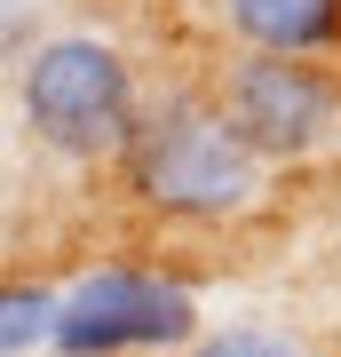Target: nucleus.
<instances>
[{"instance_id": "39448f33", "label": "nucleus", "mask_w": 341, "mask_h": 357, "mask_svg": "<svg viewBox=\"0 0 341 357\" xmlns=\"http://www.w3.org/2000/svg\"><path fill=\"white\" fill-rule=\"evenodd\" d=\"M222 16L254 56H310L341 32V0H222Z\"/></svg>"}, {"instance_id": "7ed1b4c3", "label": "nucleus", "mask_w": 341, "mask_h": 357, "mask_svg": "<svg viewBox=\"0 0 341 357\" xmlns=\"http://www.w3.org/2000/svg\"><path fill=\"white\" fill-rule=\"evenodd\" d=\"M190 333H199V310H190L183 286L143 278V270H103V278L56 302L48 342L63 357H112V349H167V342H190Z\"/></svg>"}, {"instance_id": "f03ea898", "label": "nucleus", "mask_w": 341, "mask_h": 357, "mask_svg": "<svg viewBox=\"0 0 341 357\" xmlns=\"http://www.w3.org/2000/svg\"><path fill=\"white\" fill-rule=\"evenodd\" d=\"M24 119L40 128V143L72 159H103L127 151L135 135V79L103 40H48L24 64Z\"/></svg>"}, {"instance_id": "0eeeda50", "label": "nucleus", "mask_w": 341, "mask_h": 357, "mask_svg": "<svg viewBox=\"0 0 341 357\" xmlns=\"http://www.w3.org/2000/svg\"><path fill=\"white\" fill-rule=\"evenodd\" d=\"M190 357H302L286 333H262V326H230V333H206Z\"/></svg>"}, {"instance_id": "f257e3e1", "label": "nucleus", "mask_w": 341, "mask_h": 357, "mask_svg": "<svg viewBox=\"0 0 341 357\" xmlns=\"http://www.w3.org/2000/svg\"><path fill=\"white\" fill-rule=\"evenodd\" d=\"M127 175L167 215H238L254 199V159L230 143V128L199 103H167L135 119L127 135Z\"/></svg>"}, {"instance_id": "423d86ee", "label": "nucleus", "mask_w": 341, "mask_h": 357, "mask_svg": "<svg viewBox=\"0 0 341 357\" xmlns=\"http://www.w3.org/2000/svg\"><path fill=\"white\" fill-rule=\"evenodd\" d=\"M48 326H56V302H48V294H32V286H8V294H0V357L32 349Z\"/></svg>"}, {"instance_id": "20e7f679", "label": "nucleus", "mask_w": 341, "mask_h": 357, "mask_svg": "<svg viewBox=\"0 0 341 357\" xmlns=\"http://www.w3.org/2000/svg\"><path fill=\"white\" fill-rule=\"evenodd\" d=\"M222 128L230 143L262 167V159H294V151H317L333 128V79L302 64V56H246L230 72V96H222Z\"/></svg>"}]
</instances>
